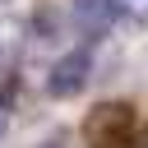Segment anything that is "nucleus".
Returning a JSON list of instances; mask_svg holds the SVG:
<instances>
[{"label": "nucleus", "mask_w": 148, "mask_h": 148, "mask_svg": "<svg viewBox=\"0 0 148 148\" xmlns=\"http://www.w3.org/2000/svg\"><path fill=\"white\" fill-rule=\"evenodd\" d=\"M5 125H9V102L0 97V134H5Z\"/></svg>", "instance_id": "nucleus-6"}, {"label": "nucleus", "mask_w": 148, "mask_h": 148, "mask_svg": "<svg viewBox=\"0 0 148 148\" xmlns=\"http://www.w3.org/2000/svg\"><path fill=\"white\" fill-rule=\"evenodd\" d=\"M134 130V106L130 102H97L83 116V139L92 148H120V139Z\"/></svg>", "instance_id": "nucleus-1"}, {"label": "nucleus", "mask_w": 148, "mask_h": 148, "mask_svg": "<svg viewBox=\"0 0 148 148\" xmlns=\"http://www.w3.org/2000/svg\"><path fill=\"white\" fill-rule=\"evenodd\" d=\"M120 5L116 0H74V23L88 32V37H102L111 23H116Z\"/></svg>", "instance_id": "nucleus-3"}, {"label": "nucleus", "mask_w": 148, "mask_h": 148, "mask_svg": "<svg viewBox=\"0 0 148 148\" xmlns=\"http://www.w3.org/2000/svg\"><path fill=\"white\" fill-rule=\"evenodd\" d=\"M88 79H92V60H88L83 51H69V56H60V60L51 65L46 92H51V97H79Z\"/></svg>", "instance_id": "nucleus-2"}, {"label": "nucleus", "mask_w": 148, "mask_h": 148, "mask_svg": "<svg viewBox=\"0 0 148 148\" xmlns=\"http://www.w3.org/2000/svg\"><path fill=\"white\" fill-rule=\"evenodd\" d=\"M116 5H120V14H125L130 23H139V28L148 23V0H116Z\"/></svg>", "instance_id": "nucleus-5"}, {"label": "nucleus", "mask_w": 148, "mask_h": 148, "mask_svg": "<svg viewBox=\"0 0 148 148\" xmlns=\"http://www.w3.org/2000/svg\"><path fill=\"white\" fill-rule=\"evenodd\" d=\"M23 37H28L23 18H0V74L18 65V56H23Z\"/></svg>", "instance_id": "nucleus-4"}]
</instances>
